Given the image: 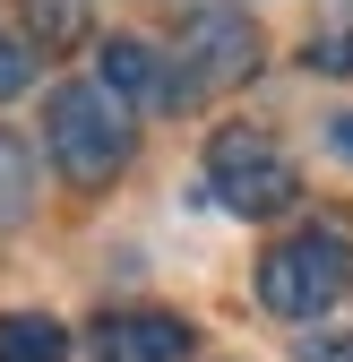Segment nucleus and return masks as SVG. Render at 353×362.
Segmentation results:
<instances>
[{"label":"nucleus","instance_id":"nucleus-10","mask_svg":"<svg viewBox=\"0 0 353 362\" xmlns=\"http://www.w3.org/2000/svg\"><path fill=\"white\" fill-rule=\"evenodd\" d=\"M311 69H328V78H345V69H353V26H345V35H319V43H311Z\"/></svg>","mask_w":353,"mask_h":362},{"label":"nucleus","instance_id":"nucleus-7","mask_svg":"<svg viewBox=\"0 0 353 362\" xmlns=\"http://www.w3.org/2000/svg\"><path fill=\"white\" fill-rule=\"evenodd\" d=\"M0 362H69V328L52 310H9L0 320Z\"/></svg>","mask_w":353,"mask_h":362},{"label":"nucleus","instance_id":"nucleus-9","mask_svg":"<svg viewBox=\"0 0 353 362\" xmlns=\"http://www.w3.org/2000/svg\"><path fill=\"white\" fill-rule=\"evenodd\" d=\"M26 86H35V52H26L18 35H0V104H9V95H26Z\"/></svg>","mask_w":353,"mask_h":362},{"label":"nucleus","instance_id":"nucleus-8","mask_svg":"<svg viewBox=\"0 0 353 362\" xmlns=\"http://www.w3.org/2000/svg\"><path fill=\"white\" fill-rule=\"evenodd\" d=\"M26 199H35V156L9 139V129H0V224H18Z\"/></svg>","mask_w":353,"mask_h":362},{"label":"nucleus","instance_id":"nucleus-5","mask_svg":"<svg viewBox=\"0 0 353 362\" xmlns=\"http://www.w3.org/2000/svg\"><path fill=\"white\" fill-rule=\"evenodd\" d=\"M95 362H190L198 354V328L181 310H104L95 337H86Z\"/></svg>","mask_w":353,"mask_h":362},{"label":"nucleus","instance_id":"nucleus-3","mask_svg":"<svg viewBox=\"0 0 353 362\" xmlns=\"http://www.w3.org/2000/svg\"><path fill=\"white\" fill-rule=\"evenodd\" d=\"M345 285H353V242L336 224H311V233H293L258 259V302L276 320H319L328 302H345Z\"/></svg>","mask_w":353,"mask_h":362},{"label":"nucleus","instance_id":"nucleus-12","mask_svg":"<svg viewBox=\"0 0 353 362\" xmlns=\"http://www.w3.org/2000/svg\"><path fill=\"white\" fill-rule=\"evenodd\" d=\"M336 147H345V156H353V112H336Z\"/></svg>","mask_w":353,"mask_h":362},{"label":"nucleus","instance_id":"nucleus-4","mask_svg":"<svg viewBox=\"0 0 353 362\" xmlns=\"http://www.w3.org/2000/svg\"><path fill=\"white\" fill-rule=\"evenodd\" d=\"M258 69V35L250 18L233 9V0H198V9L181 18V69H172V95H225V86H241Z\"/></svg>","mask_w":353,"mask_h":362},{"label":"nucleus","instance_id":"nucleus-11","mask_svg":"<svg viewBox=\"0 0 353 362\" xmlns=\"http://www.w3.org/2000/svg\"><path fill=\"white\" fill-rule=\"evenodd\" d=\"M301 362H353V328H336V337H311V345H301Z\"/></svg>","mask_w":353,"mask_h":362},{"label":"nucleus","instance_id":"nucleus-1","mask_svg":"<svg viewBox=\"0 0 353 362\" xmlns=\"http://www.w3.org/2000/svg\"><path fill=\"white\" fill-rule=\"evenodd\" d=\"M43 147H52L69 190H104V181H121L129 156H138V121H129V104L104 78H69V86H52V104H43Z\"/></svg>","mask_w":353,"mask_h":362},{"label":"nucleus","instance_id":"nucleus-2","mask_svg":"<svg viewBox=\"0 0 353 362\" xmlns=\"http://www.w3.org/2000/svg\"><path fill=\"white\" fill-rule=\"evenodd\" d=\"M207 190H215L225 216H285V207L301 199V164L285 156L276 129L233 121V129L207 139Z\"/></svg>","mask_w":353,"mask_h":362},{"label":"nucleus","instance_id":"nucleus-6","mask_svg":"<svg viewBox=\"0 0 353 362\" xmlns=\"http://www.w3.org/2000/svg\"><path fill=\"white\" fill-rule=\"evenodd\" d=\"M95 78L112 86L129 112H138V104H172V69H164L155 43H138V35H104L95 43Z\"/></svg>","mask_w":353,"mask_h":362}]
</instances>
